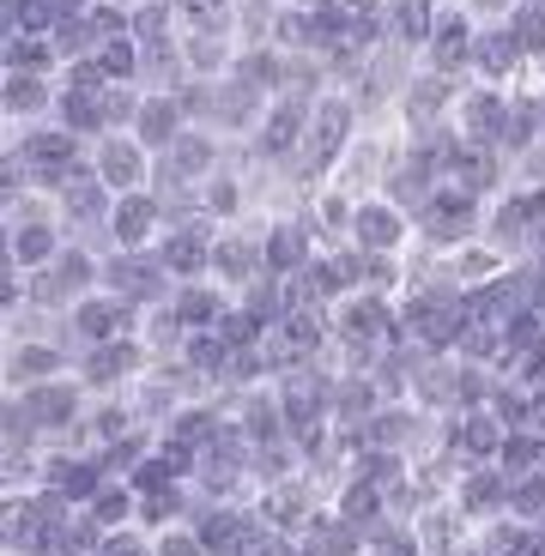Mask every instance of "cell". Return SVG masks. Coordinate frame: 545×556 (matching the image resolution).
<instances>
[{
    "instance_id": "6da1fadb",
    "label": "cell",
    "mask_w": 545,
    "mask_h": 556,
    "mask_svg": "<svg viewBox=\"0 0 545 556\" xmlns=\"http://www.w3.org/2000/svg\"><path fill=\"white\" fill-rule=\"evenodd\" d=\"M485 200H473L467 188H455V181H443L431 200L419 206V242H431V249H443V254H455V249H467V242H479L485 237Z\"/></svg>"
},
{
    "instance_id": "7a4b0ae2",
    "label": "cell",
    "mask_w": 545,
    "mask_h": 556,
    "mask_svg": "<svg viewBox=\"0 0 545 556\" xmlns=\"http://www.w3.org/2000/svg\"><path fill=\"white\" fill-rule=\"evenodd\" d=\"M152 351H146L140 333H127V339H110V345H85L79 357H73V376L85 381V393L91 400H103V393H127L134 381L152 376Z\"/></svg>"
},
{
    "instance_id": "3957f363",
    "label": "cell",
    "mask_w": 545,
    "mask_h": 556,
    "mask_svg": "<svg viewBox=\"0 0 545 556\" xmlns=\"http://www.w3.org/2000/svg\"><path fill=\"white\" fill-rule=\"evenodd\" d=\"M103 291L134 308H164L176 296V278L158 261V249H110L103 254Z\"/></svg>"
},
{
    "instance_id": "277c9868",
    "label": "cell",
    "mask_w": 545,
    "mask_h": 556,
    "mask_svg": "<svg viewBox=\"0 0 545 556\" xmlns=\"http://www.w3.org/2000/svg\"><path fill=\"white\" fill-rule=\"evenodd\" d=\"M18 405H25V417L37 424V435L49 447H61L73 430L85 424V412H91V393H85V381L73 376H55V381H37V388H25V393H13Z\"/></svg>"
},
{
    "instance_id": "5b68a950",
    "label": "cell",
    "mask_w": 545,
    "mask_h": 556,
    "mask_svg": "<svg viewBox=\"0 0 545 556\" xmlns=\"http://www.w3.org/2000/svg\"><path fill=\"white\" fill-rule=\"evenodd\" d=\"M461 91H467V79H448V73H431V67H412L400 103H394V127H400V134H431V127H448V122H455Z\"/></svg>"
},
{
    "instance_id": "8992f818",
    "label": "cell",
    "mask_w": 545,
    "mask_h": 556,
    "mask_svg": "<svg viewBox=\"0 0 545 556\" xmlns=\"http://www.w3.org/2000/svg\"><path fill=\"white\" fill-rule=\"evenodd\" d=\"M267 212H249L243 224H219V237H212V273L224 291H243L249 278L267 273Z\"/></svg>"
},
{
    "instance_id": "52a82bcc",
    "label": "cell",
    "mask_w": 545,
    "mask_h": 556,
    "mask_svg": "<svg viewBox=\"0 0 545 556\" xmlns=\"http://www.w3.org/2000/svg\"><path fill=\"white\" fill-rule=\"evenodd\" d=\"M419 242V224L412 212H400L388 194H363L358 212H351V249L363 254H406Z\"/></svg>"
},
{
    "instance_id": "ba28073f",
    "label": "cell",
    "mask_w": 545,
    "mask_h": 556,
    "mask_svg": "<svg viewBox=\"0 0 545 556\" xmlns=\"http://www.w3.org/2000/svg\"><path fill=\"white\" fill-rule=\"evenodd\" d=\"M267 273L273 278H297L315 254H322V237L309 224V206H292V212H267Z\"/></svg>"
},
{
    "instance_id": "9c48e42d",
    "label": "cell",
    "mask_w": 545,
    "mask_h": 556,
    "mask_svg": "<svg viewBox=\"0 0 545 556\" xmlns=\"http://www.w3.org/2000/svg\"><path fill=\"white\" fill-rule=\"evenodd\" d=\"M473 37H479V18L467 13L461 0H448L443 18H436V37L424 42L419 67L448 73V79H473Z\"/></svg>"
},
{
    "instance_id": "30bf717a",
    "label": "cell",
    "mask_w": 545,
    "mask_h": 556,
    "mask_svg": "<svg viewBox=\"0 0 545 556\" xmlns=\"http://www.w3.org/2000/svg\"><path fill=\"white\" fill-rule=\"evenodd\" d=\"M212 237H219V218H188V224H164V237L152 242L158 261L170 266V278L176 285H188V278H207L212 273Z\"/></svg>"
},
{
    "instance_id": "8fae6325",
    "label": "cell",
    "mask_w": 545,
    "mask_h": 556,
    "mask_svg": "<svg viewBox=\"0 0 545 556\" xmlns=\"http://www.w3.org/2000/svg\"><path fill=\"white\" fill-rule=\"evenodd\" d=\"M509 103H516V91H509V85H479V79H467L461 103H455V127H461V139H473V146H497V152H504Z\"/></svg>"
},
{
    "instance_id": "7c38bea8",
    "label": "cell",
    "mask_w": 545,
    "mask_h": 556,
    "mask_svg": "<svg viewBox=\"0 0 545 556\" xmlns=\"http://www.w3.org/2000/svg\"><path fill=\"white\" fill-rule=\"evenodd\" d=\"M91 169L110 181V194H140V188H152L158 157L146 152L134 134H103L98 146H91Z\"/></svg>"
},
{
    "instance_id": "4fadbf2b",
    "label": "cell",
    "mask_w": 545,
    "mask_h": 556,
    "mask_svg": "<svg viewBox=\"0 0 545 556\" xmlns=\"http://www.w3.org/2000/svg\"><path fill=\"white\" fill-rule=\"evenodd\" d=\"M473 79L479 85H509V91L533 79V61H528V49L516 42L509 25H479V37H473Z\"/></svg>"
},
{
    "instance_id": "5bb4252c",
    "label": "cell",
    "mask_w": 545,
    "mask_h": 556,
    "mask_svg": "<svg viewBox=\"0 0 545 556\" xmlns=\"http://www.w3.org/2000/svg\"><path fill=\"white\" fill-rule=\"evenodd\" d=\"M509 484H516V478H509L497 459H491V466H461V478H455L448 502H455L473 527H485V520H504L509 515Z\"/></svg>"
},
{
    "instance_id": "9a60e30c",
    "label": "cell",
    "mask_w": 545,
    "mask_h": 556,
    "mask_svg": "<svg viewBox=\"0 0 545 556\" xmlns=\"http://www.w3.org/2000/svg\"><path fill=\"white\" fill-rule=\"evenodd\" d=\"M67 320H73V333H79L85 345H110V339L140 333L146 308L122 303V296H110V291H91V296H79V303H73Z\"/></svg>"
},
{
    "instance_id": "2e32d148",
    "label": "cell",
    "mask_w": 545,
    "mask_h": 556,
    "mask_svg": "<svg viewBox=\"0 0 545 556\" xmlns=\"http://www.w3.org/2000/svg\"><path fill=\"white\" fill-rule=\"evenodd\" d=\"M55 103H61V79L7 67V79H0V110H7V122H13V127L55 122Z\"/></svg>"
},
{
    "instance_id": "e0dca14e",
    "label": "cell",
    "mask_w": 545,
    "mask_h": 556,
    "mask_svg": "<svg viewBox=\"0 0 545 556\" xmlns=\"http://www.w3.org/2000/svg\"><path fill=\"white\" fill-rule=\"evenodd\" d=\"M322 490L309 484V478H285V484H273V490H255V515H261V527H273V532H304V520L322 508Z\"/></svg>"
},
{
    "instance_id": "ac0fdd59",
    "label": "cell",
    "mask_w": 545,
    "mask_h": 556,
    "mask_svg": "<svg viewBox=\"0 0 545 556\" xmlns=\"http://www.w3.org/2000/svg\"><path fill=\"white\" fill-rule=\"evenodd\" d=\"M61 249H67L61 218H49V224H7V273H42V266L61 261Z\"/></svg>"
},
{
    "instance_id": "d6986e66",
    "label": "cell",
    "mask_w": 545,
    "mask_h": 556,
    "mask_svg": "<svg viewBox=\"0 0 545 556\" xmlns=\"http://www.w3.org/2000/svg\"><path fill=\"white\" fill-rule=\"evenodd\" d=\"M110 237H115V249H152V242L164 237V206H158L152 188H140V194H115Z\"/></svg>"
},
{
    "instance_id": "ffe728a7",
    "label": "cell",
    "mask_w": 545,
    "mask_h": 556,
    "mask_svg": "<svg viewBox=\"0 0 545 556\" xmlns=\"http://www.w3.org/2000/svg\"><path fill=\"white\" fill-rule=\"evenodd\" d=\"M73 369V351H61L55 339H25V345H7V393H25L37 381H55Z\"/></svg>"
},
{
    "instance_id": "44dd1931",
    "label": "cell",
    "mask_w": 545,
    "mask_h": 556,
    "mask_svg": "<svg viewBox=\"0 0 545 556\" xmlns=\"http://www.w3.org/2000/svg\"><path fill=\"white\" fill-rule=\"evenodd\" d=\"M188 110H182V98L176 91H146V103H140V122H134V139H140L152 157H164L170 146H176L182 134H188Z\"/></svg>"
},
{
    "instance_id": "7402d4cb",
    "label": "cell",
    "mask_w": 545,
    "mask_h": 556,
    "mask_svg": "<svg viewBox=\"0 0 545 556\" xmlns=\"http://www.w3.org/2000/svg\"><path fill=\"white\" fill-rule=\"evenodd\" d=\"M231 303H237V291H224L219 278H188V285H176V296H170V308H176V320L188 333H212V327L231 315Z\"/></svg>"
},
{
    "instance_id": "603a6c76",
    "label": "cell",
    "mask_w": 545,
    "mask_h": 556,
    "mask_svg": "<svg viewBox=\"0 0 545 556\" xmlns=\"http://www.w3.org/2000/svg\"><path fill=\"white\" fill-rule=\"evenodd\" d=\"M448 0H388V42L406 55H424V42L436 37V18H443Z\"/></svg>"
},
{
    "instance_id": "cb8c5ba5",
    "label": "cell",
    "mask_w": 545,
    "mask_h": 556,
    "mask_svg": "<svg viewBox=\"0 0 545 556\" xmlns=\"http://www.w3.org/2000/svg\"><path fill=\"white\" fill-rule=\"evenodd\" d=\"M327 502H334V515H339V520H351V527H358L363 539H370V532H376L382 520H394V515H388V490L370 484V478H358V472H351Z\"/></svg>"
},
{
    "instance_id": "d4e9b609",
    "label": "cell",
    "mask_w": 545,
    "mask_h": 556,
    "mask_svg": "<svg viewBox=\"0 0 545 556\" xmlns=\"http://www.w3.org/2000/svg\"><path fill=\"white\" fill-rule=\"evenodd\" d=\"M412 532H419V544H424V556H448L455 544L473 532V520L455 508V502H431L419 520H412Z\"/></svg>"
},
{
    "instance_id": "484cf974",
    "label": "cell",
    "mask_w": 545,
    "mask_h": 556,
    "mask_svg": "<svg viewBox=\"0 0 545 556\" xmlns=\"http://www.w3.org/2000/svg\"><path fill=\"white\" fill-rule=\"evenodd\" d=\"M200 490L195 484H164V490H146L140 496V527L146 532H164V527H188V515H195Z\"/></svg>"
},
{
    "instance_id": "4316f807",
    "label": "cell",
    "mask_w": 545,
    "mask_h": 556,
    "mask_svg": "<svg viewBox=\"0 0 545 556\" xmlns=\"http://www.w3.org/2000/svg\"><path fill=\"white\" fill-rule=\"evenodd\" d=\"M382 388H376V376H339L334 381V424L346 430V424H370V417L382 412Z\"/></svg>"
},
{
    "instance_id": "83f0119b",
    "label": "cell",
    "mask_w": 545,
    "mask_h": 556,
    "mask_svg": "<svg viewBox=\"0 0 545 556\" xmlns=\"http://www.w3.org/2000/svg\"><path fill=\"white\" fill-rule=\"evenodd\" d=\"M231 339L219 333V327H212V333H188V345H182V363H188V369H195L200 381H207L212 393H219V381H224V369H231Z\"/></svg>"
},
{
    "instance_id": "f1b7e54d",
    "label": "cell",
    "mask_w": 545,
    "mask_h": 556,
    "mask_svg": "<svg viewBox=\"0 0 545 556\" xmlns=\"http://www.w3.org/2000/svg\"><path fill=\"white\" fill-rule=\"evenodd\" d=\"M237 303L249 308L261 327H280V320L292 315V285H285V278H273V273H261V278H249V285L237 291Z\"/></svg>"
},
{
    "instance_id": "f546056e",
    "label": "cell",
    "mask_w": 545,
    "mask_h": 556,
    "mask_svg": "<svg viewBox=\"0 0 545 556\" xmlns=\"http://www.w3.org/2000/svg\"><path fill=\"white\" fill-rule=\"evenodd\" d=\"M91 515H98V527L103 532H115V527H140V490L127 484V478H110V484L91 496Z\"/></svg>"
},
{
    "instance_id": "4dcf8cb0",
    "label": "cell",
    "mask_w": 545,
    "mask_h": 556,
    "mask_svg": "<svg viewBox=\"0 0 545 556\" xmlns=\"http://www.w3.org/2000/svg\"><path fill=\"white\" fill-rule=\"evenodd\" d=\"M504 266H509V254H497V249H491L485 237H479V242H467V249H455V254H448V273L461 278L467 291H479V285H491V278L504 273Z\"/></svg>"
},
{
    "instance_id": "1f68e13d",
    "label": "cell",
    "mask_w": 545,
    "mask_h": 556,
    "mask_svg": "<svg viewBox=\"0 0 545 556\" xmlns=\"http://www.w3.org/2000/svg\"><path fill=\"white\" fill-rule=\"evenodd\" d=\"M0 61L18 73H49V79H61V55L49 37H0Z\"/></svg>"
},
{
    "instance_id": "d6a6232c",
    "label": "cell",
    "mask_w": 545,
    "mask_h": 556,
    "mask_svg": "<svg viewBox=\"0 0 545 556\" xmlns=\"http://www.w3.org/2000/svg\"><path fill=\"white\" fill-rule=\"evenodd\" d=\"M140 339H146V351H152L158 363H170V357H182V345H188V327L176 320V308H146V320H140Z\"/></svg>"
},
{
    "instance_id": "836d02e7",
    "label": "cell",
    "mask_w": 545,
    "mask_h": 556,
    "mask_svg": "<svg viewBox=\"0 0 545 556\" xmlns=\"http://www.w3.org/2000/svg\"><path fill=\"white\" fill-rule=\"evenodd\" d=\"M504 25L516 30V42L528 49L533 67H540V61H545V0H516V13H509Z\"/></svg>"
},
{
    "instance_id": "e575fe53",
    "label": "cell",
    "mask_w": 545,
    "mask_h": 556,
    "mask_svg": "<svg viewBox=\"0 0 545 556\" xmlns=\"http://www.w3.org/2000/svg\"><path fill=\"white\" fill-rule=\"evenodd\" d=\"M363 556H424V544L412 532V520H382L370 532V544H363Z\"/></svg>"
},
{
    "instance_id": "d590c367",
    "label": "cell",
    "mask_w": 545,
    "mask_h": 556,
    "mask_svg": "<svg viewBox=\"0 0 545 556\" xmlns=\"http://www.w3.org/2000/svg\"><path fill=\"white\" fill-rule=\"evenodd\" d=\"M509 515L528 520V527H540L545 520V472H528V478L509 484Z\"/></svg>"
},
{
    "instance_id": "8d00e7d4",
    "label": "cell",
    "mask_w": 545,
    "mask_h": 556,
    "mask_svg": "<svg viewBox=\"0 0 545 556\" xmlns=\"http://www.w3.org/2000/svg\"><path fill=\"white\" fill-rule=\"evenodd\" d=\"M152 556H212V551L200 544L195 527H164V532H152Z\"/></svg>"
},
{
    "instance_id": "74e56055",
    "label": "cell",
    "mask_w": 545,
    "mask_h": 556,
    "mask_svg": "<svg viewBox=\"0 0 545 556\" xmlns=\"http://www.w3.org/2000/svg\"><path fill=\"white\" fill-rule=\"evenodd\" d=\"M98 556H152V532L146 527H115V532H103Z\"/></svg>"
},
{
    "instance_id": "f35d334b",
    "label": "cell",
    "mask_w": 545,
    "mask_h": 556,
    "mask_svg": "<svg viewBox=\"0 0 545 556\" xmlns=\"http://www.w3.org/2000/svg\"><path fill=\"white\" fill-rule=\"evenodd\" d=\"M219 333H224V339H231V345L243 351V345H261V339H267V327H261V320H255V315H249V308H243V303H231V315L219 320Z\"/></svg>"
},
{
    "instance_id": "ab89813d",
    "label": "cell",
    "mask_w": 545,
    "mask_h": 556,
    "mask_svg": "<svg viewBox=\"0 0 545 556\" xmlns=\"http://www.w3.org/2000/svg\"><path fill=\"white\" fill-rule=\"evenodd\" d=\"M461 7L479 18V25H504V18L516 13V0H461Z\"/></svg>"
},
{
    "instance_id": "60d3db41",
    "label": "cell",
    "mask_w": 545,
    "mask_h": 556,
    "mask_svg": "<svg viewBox=\"0 0 545 556\" xmlns=\"http://www.w3.org/2000/svg\"><path fill=\"white\" fill-rule=\"evenodd\" d=\"M110 7H127V13H134V7H146V0H110Z\"/></svg>"
}]
</instances>
